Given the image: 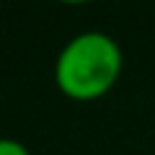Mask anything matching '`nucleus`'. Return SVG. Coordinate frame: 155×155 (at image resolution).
<instances>
[{
	"label": "nucleus",
	"mask_w": 155,
	"mask_h": 155,
	"mask_svg": "<svg viewBox=\"0 0 155 155\" xmlns=\"http://www.w3.org/2000/svg\"><path fill=\"white\" fill-rule=\"evenodd\" d=\"M124 67L122 47L104 31H80L60 49L54 83L72 101H96L116 85Z\"/></svg>",
	"instance_id": "f257e3e1"
},
{
	"label": "nucleus",
	"mask_w": 155,
	"mask_h": 155,
	"mask_svg": "<svg viewBox=\"0 0 155 155\" xmlns=\"http://www.w3.org/2000/svg\"><path fill=\"white\" fill-rule=\"evenodd\" d=\"M0 155H31L23 142L13 137H0Z\"/></svg>",
	"instance_id": "f03ea898"
}]
</instances>
